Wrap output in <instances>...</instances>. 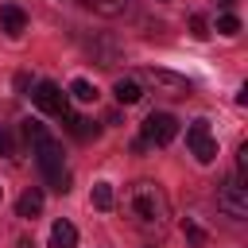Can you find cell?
<instances>
[{
	"instance_id": "6da1fadb",
	"label": "cell",
	"mask_w": 248,
	"mask_h": 248,
	"mask_svg": "<svg viewBox=\"0 0 248 248\" xmlns=\"http://www.w3.org/2000/svg\"><path fill=\"white\" fill-rule=\"evenodd\" d=\"M124 217H128V225H136V229H143V232H163L167 225H170V198H167V190L159 186V182H151V178H140V182H132L128 190H124Z\"/></svg>"
},
{
	"instance_id": "7a4b0ae2",
	"label": "cell",
	"mask_w": 248,
	"mask_h": 248,
	"mask_svg": "<svg viewBox=\"0 0 248 248\" xmlns=\"http://www.w3.org/2000/svg\"><path fill=\"white\" fill-rule=\"evenodd\" d=\"M23 132H27V140L35 143V163H39L46 186H50L54 194H66V190H70V170L62 167V147L46 136V128H43L39 120H23Z\"/></svg>"
},
{
	"instance_id": "3957f363",
	"label": "cell",
	"mask_w": 248,
	"mask_h": 248,
	"mask_svg": "<svg viewBox=\"0 0 248 248\" xmlns=\"http://www.w3.org/2000/svg\"><path fill=\"white\" fill-rule=\"evenodd\" d=\"M140 81L143 85H151L159 97H170V101H178V97H190V81L182 78V74H174V70H163V66H147L143 74H140Z\"/></svg>"
},
{
	"instance_id": "277c9868",
	"label": "cell",
	"mask_w": 248,
	"mask_h": 248,
	"mask_svg": "<svg viewBox=\"0 0 248 248\" xmlns=\"http://www.w3.org/2000/svg\"><path fill=\"white\" fill-rule=\"evenodd\" d=\"M217 209L225 213V217H232V221H244L248 217V186H244V178H229V182H221V190H217Z\"/></svg>"
},
{
	"instance_id": "5b68a950",
	"label": "cell",
	"mask_w": 248,
	"mask_h": 248,
	"mask_svg": "<svg viewBox=\"0 0 248 248\" xmlns=\"http://www.w3.org/2000/svg\"><path fill=\"white\" fill-rule=\"evenodd\" d=\"M186 147L194 151L198 163H213V159H217V140H213V132H209V120L198 116V120L186 128Z\"/></svg>"
},
{
	"instance_id": "8992f818",
	"label": "cell",
	"mask_w": 248,
	"mask_h": 248,
	"mask_svg": "<svg viewBox=\"0 0 248 248\" xmlns=\"http://www.w3.org/2000/svg\"><path fill=\"white\" fill-rule=\"evenodd\" d=\"M31 101H35V108H43V112H50V116H66V112H70V97H66L54 81H39L35 93H31Z\"/></svg>"
},
{
	"instance_id": "52a82bcc",
	"label": "cell",
	"mask_w": 248,
	"mask_h": 248,
	"mask_svg": "<svg viewBox=\"0 0 248 248\" xmlns=\"http://www.w3.org/2000/svg\"><path fill=\"white\" fill-rule=\"evenodd\" d=\"M174 136H178V120H174L170 112H151V116L143 120V140H147V143H159V147H163V143H170Z\"/></svg>"
},
{
	"instance_id": "ba28073f",
	"label": "cell",
	"mask_w": 248,
	"mask_h": 248,
	"mask_svg": "<svg viewBox=\"0 0 248 248\" xmlns=\"http://www.w3.org/2000/svg\"><path fill=\"white\" fill-rule=\"evenodd\" d=\"M0 31H8L12 39H19L27 31V12L19 4H0Z\"/></svg>"
},
{
	"instance_id": "9c48e42d",
	"label": "cell",
	"mask_w": 248,
	"mask_h": 248,
	"mask_svg": "<svg viewBox=\"0 0 248 248\" xmlns=\"http://www.w3.org/2000/svg\"><path fill=\"white\" fill-rule=\"evenodd\" d=\"M16 213H19V217H27V221H35V217L43 213V190H39V186L23 190V194H19V202H16Z\"/></svg>"
},
{
	"instance_id": "30bf717a",
	"label": "cell",
	"mask_w": 248,
	"mask_h": 248,
	"mask_svg": "<svg viewBox=\"0 0 248 248\" xmlns=\"http://www.w3.org/2000/svg\"><path fill=\"white\" fill-rule=\"evenodd\" d=\"M50 248H78V229L70 221H54L50 225Z\"/></svg>"
},
{
	"instance_id": "8fae6325",
	"label": "cell",
	"mask_w": 248,
	"mask_h": 248,
	"mask_svg": "<svg viewBox=\"0 0 248 248\" xmlns=\"http://www.w3.org/2000/svg\"><path fill=\"white\" fill-rule=\"evenodd\" d=\"M112 93H116V101H120V105H136V101L143 97V85H140L136 78H120V81L112 85Z\"/></svg>"
},
{
	"instance_id": "7c38bea8",
	"label": "cell",
	"mask_w": 248,
	"mask_h": 248,
	"mask_svg": "<svg viewBox=\"0 0 248 248\" xmlns=\"http://www.w3.org/2000/svg\"><path fill=\"white\" fill-rule=\"evenodd\" d=\"M62 120H66V128H70L78 140H89V136H97V124H89L85 116H74V112H66Z\"/></svg>"
},
{
	"instance_id": "4fadbf2b",
	"label": "cell",
	"mask_w": 248,
	"mask_h": 248,
	"mask_svg": "<svg viewBox=\"0 0 248 248\" xmlns=\"http://www.w3.org/2000/svg\"><path fill=\"white\" fill-rule=\"evenodd\" d=\"M70 97L81 101V105H93V101H97V89H93L85 78H78V81H70Z\"/></svg>"
},
{
	"instance_id": "5bb4252c",
	"label": "cell",
	"mask_w": 248,
	"mask_h": 248,
	"mask_svg": "<svg viewBox=\"0 0 248 248\" xmlns=\"http://www.w3.org/2000/svg\"><path fill=\"white\" fill-rule=\"evenodd\" d=\"M97 16H120L124 8H128V0H85Z\"/></svg>"
},
{
	"instance_id": "9a60e30c",
	"label": "cell",
	"mask_w": 248,
	"mask_h": 248,
	"mask_svg": "<svg viewBox=\"0 0 248 248\" xmlns=\"http://www.w3.org/2000/svg\"><path fill=\"white\" fill-rule=\"evenodd\" d=\"M93 205L97 209H112V186L108 182H93Z\"/></svg>"
},
{
	"instance_id": "2e32d148",
	"label": "cell",
	"mask_w": 248,
	"mask_h": 248,
	"mask_svg": "<svg viewBox=\"0 0 248 248\" xmlns=\"http://www.w3.org/2000/svg\"><path fill=\"white\" fill-rule=\"evenodd\" d=\"M190 35H194V39H209V23H205V16H190Z\"/></svg>"
},
{
	"instance_id": "e0dca14e",
	"label": "cell",
	"mask_w": 248,
	"mask_h": 248,
	"mask_svg": "<svg viewBox=\"0 0 248 248\" xmlns=\"http://www.w3.org/2000/svg\"><path fill=\"white\" fill-rule=\"evenodd\" d=\"M217 31H221V35H236V31H240V19H236V16H221V19H217Z\"/></svg>"
},
{
	"instance_id": "ac0fdd59",
	"label": "cell",
	"mask_w": 248,
	"mask_h": 248,
	"mask_svg": "<svg viewBox=\"0 0 248 248\" xmlns=\"http://www.w3.org/2000/svg\"><path fill=\"white\" fill-rule=\"evenodd\" d=\"M244 174H248V143L236 147V178H244Z\"/></svg>"
},
{
	"instance_id": "d6986e66",
	"label": "cell",
	"mask_w": 248,
	"mask_h": 248,
	"mask_svg": "<svg viewBox=\"0 0 248 248\" xmlns=\"http://www.w3.org/2000/svg\"><path fill=\"white\" fill-rule=\"evenodd\" d=\"M0 151H8V136H4V128H0Z\"/></svg>"
},
{
	"instance_id": "ffe728a7",
	"label": "cell",
	"mask_w": 248,
	"mask_h": 248,
	"mask_svg": "<svg viewBox=\"0 0 248 248\" xmlns=\"http://www.w3.org/2000/svg\"><path fill=\"white\" fill-rule=\"evenodd\" d=\"M217 4H225V8H229V4H232V0H217Z\"/></svg>"
},
{
	"instance_id": "44dd1931",
	"label": "cell",
	"mask_w": 248,
	"mask_h": 248,
	"mask_svg": "<svg viewBox=\"0 0 248 248\" xmlns=\"http://www.w3.org/2000/svg\"><path fill=\"white\" fill-rule=\"evenodd\" d=\"M0 194H4V186H0Z\"/></svg>"
}]
</instances>
